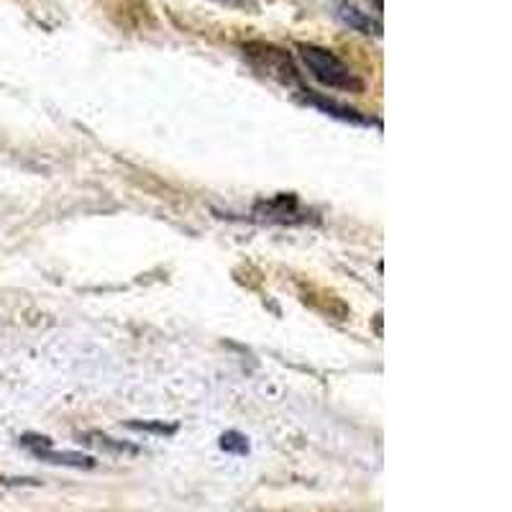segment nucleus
<instances>
[{
    "mask_svg": "<svg viewBox=\"0 0 512 512\" xmlns=\"http://www.w3.org/2000/svg\"><path fill=\"white\" fill-rule=\"evenodd\" d=\"M300 59H303L305 70L326 88L333 90H349V93H359L364 88V82L354 75L349 64L341 57L331 52V49L315 47V44H300L297 47Z\"/></svg>",
    "mask_w": 512,
    "mask_h": 512,
    "instance_id": "f257e3e1",
    "label": "nucleus"
},
{
    "mask_svg": "<svg viewBox=\"0 0 512 512\" xmlns=\"http://www.w3.org/2000/svg\"><path fill=\"white\" fill-rule=\"evenodd\" d=\"M21 446H26L36 459L47 461V464H57V466H75V469H93L95 459L90 456L75 454V451H54L52 438L47 436H21Z\"/></svg>",
    "mask_w": 512,
    "mask_h": 512,
    "instance_id": "f03ea898",
    "label": "nucleus"
},
{
    "mask_svg": "<svg viewBox=\"0 0 512 512\" xmlns=\"http://www.w3.org/2000/svg\"><path fill=\"white\" fill-rule=\"evenodd\" d=\"M303 93H305V98L310 100V103L318 105V108H323V111L331 113V116L344 118V121H351V123H369L367 118H361L359 113L354 111V108H346V105H338V103H333V100L318 98V95H313V90H303Z\"/></svg>",
    "mask_w": 512,
    "mask_h": 512,
    "instance_id": "7ed1b4c3",
    "label": "nucleus"
},
{
    "mask_svg": "<svg viewBox=\"0 0 512 512\" xmlns=\"http://www.w3.org/2000/svg\"><path fill=\"white\" fill-rule=\"evenodd\" d=\"M338 16L344 18L349 26H354L356 31H361V34H379V24H374L372 18H367L361 11H356L354 6H341Z\"/></svg>",
    "mask_w": 512,
    "mask_h": 512,
    "instance_id": "20e7f679",
    "label": "nucleus"
},
{
    "mask_svg": "<svg viewBox=\"0 0 512 512\" xmlns=\"http://www.w3.org/2000/svg\"><path fill=\"white\" fill-rule=\"evenodd\" d=\"M221 448H223V451H228V454L246 456V454H249V441H246V438L241 436V433L228 431V433H223Z\"/></svg>",
    "mask_w": 512,
    "mask_h": 512,
    "instance_id": "39448f33",
    "label": "nucleus"
},
{
    "mask_svg": "<svg viewBox=\"0 0 512 512\" xmlns=\"http://www.w3.org/2000/svg\"><path fill=\"white\" fill-rule=\"evenodd\" d=\"M88 443H93V446H100V448H111V451H128V454H136L134 446H128V443H116L113 438L100 436V433H90Z\"/></svg>",
    "mask_w": 512,
    "mask_h": 512,
    "instance_id": "423d86ee",
    "label": "nucleus"
},
{
    "mask_svg": "<svg viewBox=\"0 0 512 512\" xmlns=\"http://www.w3.org/2000/svg\"><path fill=\"white\" fill-rule=\"evenodd\" d=\"M128 428H136V431H159V433L175 431V428H167V425H149V423H131Z\"/></svg>",
    "mask_w": 512,
    "mask_h": 512,
    "instance_id": "0eeeda50",
    "label": "nucleus"
}]
</instances>
